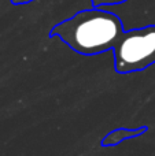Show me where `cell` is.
<instances>
[{
	"label": "cell",
	"instance_id": "obj_1",
	"mask_svg": "<svg viewBox=\"0 0 155 156\" xmlns=\"http://www.w3.org/2000/svg\"><path fill=\"white\" fill-rule=\"evenodd\" d=\"M124 32L122 21L117 14L91 7L55 25L49 30V37H59L74 52L88 56L113 49Z\"/></svg>",
	"mask_w": 155,
	"mask_h": 156
},
{
	"label": "cell",
	"instance_id": "obj_2",
	"mask_svg": "<svg viewBox=\"0 0 155 156\" xmlns=\"http://www.w3.org/2000/svg\"><path fill=\"white\" fill-rule=\"evenodd\" d=\"M114 67L120 74L146 70L155 63V26L125 30L115 43Z\"/></svg>",
	"mask_w": 155,
	"mask_h": 156
},
{
	"label": "cell",
	"instance_id": "obj_3",
	"mask_svg": "<svg viewBox=\"0 0 155 156\" xmlns=\"http://www.w3.org/2000/svg\"><path fill=\"white\" fill-rule=\"evenodd\" d=\"M100 8L117 14L125 30L155 26V0H126L122 4L103 5Z\"/></svg>",
	"mask_w": 155,
	"mask_h": 156
},
{
	"label": "cell",
	"instance_id": "obj_4",
	"mask_svg": "<svg viewBox=\"0 0 155 156\" xmlns=\"http://www.w3.org/2000/svg\"><path fill=\"white\" fill-rule=\"evenodd\" d=\"M147 127H137V129H115L111 133L106 136V137L102 140V147H114L117 144H120L121 141L128 140L132 137H137L140 134H144L147 132Z\"/></svg>",
	"mask_w": 155,
	"mask_h": 156
},
{
	"label": "cell",
	"instance_id": "obj_5",
	"mask_svg": "<svg viewBox=\"0 0 155 156\" xmlns=\"http://www.w3.org/2000/svg\"><path fill=\"white\" fill-rule=\"evenodd\" d=\"M36 2V0H11L13 4H27V3H32Z\"/></svg>",
	"mask_w": 155,
	"mask_h": 156
}]
</instances>
